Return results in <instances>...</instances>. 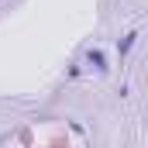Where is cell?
<instances>
[{
  "label": "cell",
  "mask_w": 148,
  "mask_h": 148,
  "mask_svg": "<svg viewBox=\"0 0 148 148\" xmlns=\"http://www.w3.org/2000/svg\"><path fill=\"white\" fill-rule=\"evenodd\" d=\"M138 38H141V31H138V28H131V31H124V35L117 38V59H121V62H124V59H127V55L134 52Z\"/></svg>",
  "instance_id": "1"
},
{
  "label": "cell",
  "mask_w": 148,
  "mask_h": 148,
  "mask_svg": "<svg viewBox=\"0 0 148 148\" xmlns=\"http://www.w3.org/2000/svg\"><path fill=\"white\" fill-rule=\"evenodd\" d=\"M86 69H93V73H107V69H110V66H107V55H103V52H100V48H90V52H86Z\"/></svg>",
  "instance_id": "2"
},
{
  "label": "cell",
  "mask_w": 148,
  "mask_h": 148,
  "mask_svg": "<svg viewBox=\"0 0 148 148\" xmlns=\"http://www.w3.org/2000/svg\"><path fill=\"white\" fill-rule=\"evenodd\" d=\"M79 76H83V66L73 62V66H69V79H79Z\"/></svg>",
  "instance_id": "3"
}]
</instances>
